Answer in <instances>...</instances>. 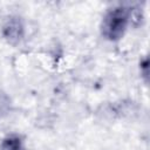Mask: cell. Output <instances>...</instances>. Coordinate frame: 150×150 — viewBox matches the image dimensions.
<instances>
[{
  "instance_id": "4",
  "label": "cell",
  "mask_w": 150,
  "mask_h": 150,
  "mask_svg": "<svg viewBox=\"0 0 150 150\" xmlns=\"http://www.w3.org/2000/svg\"><path fill=\"white\" fill-rule=\"evenodd\" d=\"M9 109V98L4 94L0 93V117L5 115Z\"/></svg>"
},
{
  "instance_id": "1",
  "label": "cell",
  "mask_w": 150,
  "mask_h": 150,
  "mask_svg": "<svg viewBox=\"0 0 150 150\" xmlns=\"http://www.w3.org/2000/svg\"><path fill=\"white\" fill-rule=\"evenodd\" d=\"M129 21V12L125 7L118 6L110 9L102 22V34L109 40H118L125 32Z\"/></svg>"
},
{
  "instance_id": "2",
  "label": "cell",
  "mask_w": 150,
  "mask_h": 150,
  "mask_svg": "<svg viewBox=\"0 0 150 150\" xmlns=\"http://www.w3.org/2000/svg\"><path fill=\"white\" fill-rule=\"evenodd\" d=\"M4 35L11 43H16L22 39L23 26L19 18H9L4 25Z\"/></svg>"
},
{
  "instance_id": "3",
  "label": "cell",
  "mask_w": 150,
  "mask_h": 150,
  "mask_svg": "<svg viewBox=\"0 0 150 150\" xmlns=\"http://www.w3.org/2000/svg\"><path fill=\"white\" fill-rule=\"evenodd\" d=\"M1 150H23L21 137L18 135L7 136L1 143Z\"/></svg>"
}]
</instances>
